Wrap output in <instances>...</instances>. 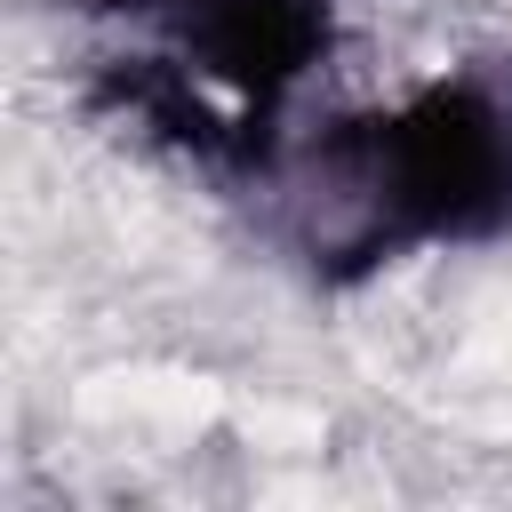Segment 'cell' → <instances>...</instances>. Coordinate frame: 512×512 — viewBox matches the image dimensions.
Wrapping results in <instances>:
<instances>
[{
    "instance_id": "6da1fadb",
    "label": "cell",
    "mask_w": 512,
    "mask_h": 512,
    "mask_svg": "<svg viewBox=\"0 0 512 512\" xmlns=\"http://www.w3.org/2000/svg\"><path fill=\"white\" fill-rule=\"evenodd\" d=\"M352 184L368 200V232L384 240H448L512 216V96L488 80H456L392 112L360 152Z\"/></svg>"
},
{
    "instance_id": "7a4b0ae2",
    "label": "cell",
    "mask_w": 512,
    "mask_h": 512,
    "mask_svg": "<svg viewBox=\"0 0 512 512\" xmlns=\"http://www.w3.org/2000/svg\"><path fill=\"white\" fill-rule=\"evenodd\" d=\"M72 8H128V16H160V8H168V16H176L184 0H72Z\"/></svg>"
}]
</instances>
